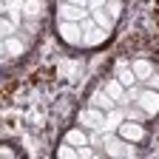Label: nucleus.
Segmentation results:
<instances>
[{
    "instance_id": "19",
    "label": "nucleus",
    "mask_w": 159,
    "mask_h": 159,
    "mask_svg": "<svg viewBox=\"0 0 159 159\" xmlns=\"http://www.w3.org/2000/svg\"><path fill=\"white\" fill-rule=\"evenodd\" d=\"M105 9H108L114 17H119V14H122V6H119V0H108V3H105Z\"/></svg>"
},
{
    "instance_id": "14",
    "label": "nucleus",
    "mask_w": 159,
    "mask_h": 159,
    "mask_svg": "<svg viewBox=\"0 0 159 159\" xmlns=\"http://www.w3.org/2000/svg\"><path fill=\"white\" fill-rule=\"evenodd\" d=\"M131 68H134V74L142 80V83H145V80L153 74V66L148 63V60H142V57H139V60H134V63H131Z\"/></svg>"
},
{
    "instance_id": "7",
    "label": "nucleus",
    "mask_w": 159,
    "mask_h": 159,
    "mask_svg": "<svg viewBox=\"0 0 159 159\" xmlns=\"http://www.w3.org/2000/svg\"><path fill=\"white\" fill-rule=\"evenodd\" d=\"M88 105H97V108H102V111H114L119 102H116L105 88H94V91L88 94Z\"/></svg>"
},
{
    "instance_id": "12",
    "label": "nucleus",
    "mask_w": 159,
    "mask_h": 159,
    "mask_svg": "<svg viewBox=\"0 0 159 159\" xmlns=\"http://www.w3.org/2000/svg\"><path fill=\"white\" fill-rule=\"evenodd\" d=\"M102 88L116 99V102H128V91H122V83H119V80H108Z\"/></svg>"
},
{
    "instance_id": "17",
    "label": "nucleus",
    "mask_w": 159,
    "mask_h": 159,
    "mask_svg": "<svg viewBox=\"0 0 159 159\" xmlns=\"http://www.w3.org/2000/svg\"><path fill=\"white\" fill-rule=\"evenodd\" d=\"M57 156H63V159H74V156H80V151H74V145L66 142L63 148H57Z\"/></svg>"
},
{
    "instance_id": "5",
    "label": "nucleus",
    "mask_w": 159,
    "mask_h": 159,
    "mask_svg": "<svg viewBox=\"0 0 159 159\" xmlns=\"http://www.w3.org/2000/svg\"><path fill=\"white\" fill-rule=\"evenodd\" d=\"M134 102L142 108L148 116H156V114H159V91H156V88H153V91H151V88H145V91L139 88V97L134 99Z\"/></svg>"
},
{
    "instance_id": "20",
    "label": "nucleus",
    "mask_w": 159,
    "mask_h": 159,
    "mask_svg": "<svg viewBox=\"0 0 159 159\" xmlns=\"http://www.w3.org/2000/svg\"><path fill=\"white\" fill-rule=\"evenodd\" d=\"M0 29H3V37H11V34H14V29H11L9 20H3V26H0Z\"/></svg>"
},
{
    "instance_id": "15",
    "label": "nucleus",
    "mask_w": 159,
    "mask_h": 159,
    "mask_svg": "<svg viewBox=\"0 0 159 159\" xmlns=\"http://www.w3.org/2000/svg\"><path fill=\"white\" fill-rule=\"evenodd\" d=\"M66 142H71L74 148H83V145H88V134H85L83 128H71V131L66 134Z\"/></svg>"
},
{
    "instance_id": "9",
    "label": "nucleus",
    "mask_w": 159,
    "mask_h": 159,
    "mask_svg": "<svg viewBox=\"0 0 159 159\" xmlns=\"http://www.w3.org/2000/svg\"><path fill=\"white\" fill-rule=\"evenodd\" d=\"M91 17H94V23H97V26H102L105 31H111V29H114V23H116V17H114V14H111L105 6L94 9V11H91Z\"/></svg>"
},
{
    "instance_id": "6",
    "label": "nucleus",
    "mask_w": 159,
    "mask_h": 159,
    "mask_svg": "<svg viewBox=\"0 0 159 159\" xmlns=\"http://www.w3.org/2000/svg\"><path fill=\"white\" fill-rule=\"evenodd\" d=\"M116 134L125 136V139H131V142H142V139H145V128L139 125L136 119H128V116H125V122L116 128Z\"/></svg>"
},
{
    "instance_id": "8",
    "label": "nucleus",
    "mask_w": 159,
    "mask_h": 159,
    "mask_svg": "<svg viewBox=\"0 0 159 159\" xmlns=\"http://www.w3.org/2000/svg\"><path fill=\"white\" fill-rule=\"evenodd\" d=\"M57 14H60V20H85V6H77V3H66V0H60L57 3Z\"/></svg>"
},
{
    "instance_id": "18",
    "label": "nucleus",
    "mask_w": 159,
    "mask_h": 159,
    "mask_svg": "<svg viewBox=\"0 0 159 159\" xmlns=\"http://www.w3.org/2000/svg\"><path fill=\"white\" fill-rule=\"evenodd\" d=\"M128 119H136V122H142V119H148V114L136 105V108H128Z\"/></svg>"
},
{
    "instance_id": "3",
    "label": "nucleus",
    "mask_w": 159,
    "mask_h": 159,
    "mask_svg": "<svg viewBox=\"0 0 159 159\" xmlns=\"http://www.w3.org/2000/svg\"><path fill=\"white\" fill-rule=\"evenodd\" d=\"M83 46H88V48H94V46H102L105 40H108V34L111 31H105L102 26H97L94 23V17L91 20H83Z\"/></svg>"
},
{
    "instance_id": "2",
    "label": "nucleus",
    "mask_w": 159,
    "mask_h": 159,
    "mask_svg": "<svg viewBox=\"0 0 159 159\" xmlns=\"http://www.w3.org/2000/svg\"><path fill=\"white\" fill-rule=\"evenodd\" d=\"M105 116H108V111L97 108V105H88V108H83V111L77 114V122L83 125V128H94V131H102V128H105Z\"/></svg>"
},
{
    "instance_id": "11",
    "label": "nucleus",
    "mask_w": 159,
    "mask_h": 159,
    "mask_svg": "<svg viewBox=\"0 0 159 159\" xmlns=\"http://www.w3.org/2000/svg\"><path fill=\"white\" fill-rule=\"evenodd\" d=\"M125 116H128V111H119V108H114V111H108V116H105V128L102 131H116L119 125H122L125 122Z\"/></svg>"
},
{
    "instance_id": "1",
    "label": "nucleus",
    "mask_w": 159,
    "mask_h": 159,
    "mask_svg": "<svg viewBox=\"0 0 159 159\" xmlns=\"http://www.w3.org/2000/svg\"><path fill=\"white\" fill-rule=\"evenodd\" d=\"M134 145L136 142H131V139L119 136V134H105V139H102V148L108 156H136Z\"/></svg>"
},
{
    "instance_id": "10",
    "label": "nucleus",
    "mask_w": 159,
    "mask_h": 159,
    "mask_svg": "<svg viewBox=\"0 0 159 159\" xmlns=\"http://www.w3.org/2000/svg\"><path fill=\"white\" fill-rule=\"evenodd\" d=\"M26 51V43L17 37H3V57H20Z\"/></svg>"
},
{
    "instance_id": "23",
    "label": "nucleus",
    "mask_w": 159,
    "mask_h": 159,
    "mask_svg": "<svg viewBox=\"0 0 159 159\" xmlns=\"http://www.w3.org/2000/svg\"><path fill=\"white\" fill-rule=\"evenodd\" d=\"M145 83H148V85H153V88L159 91V77H148V80H145Z\"/></svg>"
},
{
    "instance_id": "4",
    "label": "nucleus",
    "mask_w": 159,
    "mask_h": 159,
    "mask_svg": "<svg viewBox=\"0 0 159 159\" xmlns=\"http://www.w3.org/2000/svg\"><path fill=\"white\" fill-rule=\"evenodd\" d=\"M57 34L66 40L68 46H83V29H80L77 20H57Z\"/></svg>"
},
{
    "instance_id": "22",
    "label": "nucleus",
    "mask_w": 159,
    "mask_h": 159,
    "mask_svg": "<svg viewBox=\"0 0 159 159\" xmlns=\"http://www.w3.org/2000/svg\"><path fill=\"white\" fill-rule=\"evenodd\" d=\"M0 153H3V159H11V156H14V151H11L9 145H3V151H0Z\"/></svg>"
},
{
    "instance_id": "13",
    "label": "nucleus",
    "mask_w": 159,
    "mask_h": 159,
    "mask_svg": "<svg viewBox=\"0 0 159 159\" xmlns=\"http://www.w3.org/2000/svg\"><path fill=\"white\" fill-rule=\"evenodd\" d=\"M116 80H119L125 88H131V85L139 83V77L134 74V68H128V63H119V74H116Z\"/></svg>"
},
{
    "instance_id": "24",
    "label": "nucleus",
    "mask_w": 159,
    "mask_h": 159,
    "mask_svg": "<svg viewBox=\"0 0 159 159\" xmlns=\"http://www.w3.org/2000/svg\"><path fill=\"white\" fill-rule=\"evenodd\" d=\"M66 3H77V6H88V0H66Z\"/></svg>"
},
{
    "instance_id": "16",
    "label": "nucleus",
    "mask_w": 159,
    "mask_h": 159,
    "mask_svg": "<svg viewBox=\"0 0 159 159\" xmlns=\"http://www.w3.org/2000/svg\"><path fill=\"white\" fill-rule=\"evenodd\" d=\"M23 14L29 20H40V14H43V0H26L23 3Z\"/></svg>"
},
{
    "instance_id": "21",
    "label": "nucleus",
    "mask_w": 159,
    "mask_h": 159,
    "mask_svg": "<svg viewBox=\"0 0 159 159\" xmlns=\"http://www.w3.org/2000/svg\"><path fill=\"white\" fill-rule=\"evenodd\" d=\"M77 151H80V156H85V159H91V156H94V151H91L88 145H83V148H77Z\"/></svg>"
}]
</instances>
